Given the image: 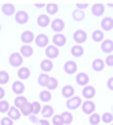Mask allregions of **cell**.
<instances>
[{"instance_id": "19", "label": "cell", "mask_w": 113, "mask_h": 125, "mask_svg": "<svg viewBox=\"0 0 113 125\" xmlns=\"http://www.w3.org/2000/svg\"><path fill=\"white\" fill-rule=\"evenodd\" d=\"M105 12V6L101 3H96L91 6V14L94 15V16H102Z\"/></svg>"}, {"instance_id": "22", "label": "cell", "mask_w": 113, "mask_h": 125, "mask_svg": "<svg viewBox=\"0 0 113 125\" xmlns=\"http://www.w3.org/2000/svg\"><path fill=\"white\" fill-rule=\"evenodd\" d=\"M40 114H42V117L46 118V120L50 118V117L54 116V108L51 105H47V104H46V105L42 108V110H40Z\"/></svg>"}, {"instance_id": "41", "label": "cell", "mask_w": 113, "mask_h": 125, "mask_svg": "<svg viewBox=\"0 0 113 125\" xmlns=\"http://www.w3.org/2000/svg\"><path fill=\"white\" fill-rule=\"evenodd\" d=\"M31 108H32V114H34V116L39 114V113H40V110H42V106H40V102H36V101L31 102Z\"/></svg>"}, {"instance_id": "30", "label": "cell", "mask_w": 113, "mask_h": 125, "mask_svg": "<svg viewBox=\"0 0 113 125\" xmlns=\"http://www.w3.org/2000/svg\"><path fill=\"white\" fill-rule=\"evenodd\" d=\"M39 100H40V102H50L51 101V92L50 90H47V89H45V90H42V92L39 93Z\"/></svg>"}, {"instance_id": "18", "label": "cell", "mask_w": 113, "mask_h": 125, "mask_svg": "<svg viewBox=\"0 0 113 125\" xmlns=\"http://www.w3.org/2000/svg\"><path fill=\"white\" fill-rule=\"evenodd\" d=\"M24 90H26V87H24V83L22 81H15L12 83V92L16 95H22L24 93Z\"/></svg>"}, {"instance_id": "51", "label": "cell", "mask_w": 113, "mask_h": 125, "mask_svg": "<svg viewBox=\"0 0 113 125\" xmlns=\"http://www.w3.org/2000/svg\"><path fill=\"white\" fill-rule=\"evenodd\" d=\"M108 6H109L110 8H113V3H108Z\"/></svg>"}, {"instance_id": "21", "label": "cell", "mask_w": 113, "mask_h": 125, "mask_svg": "<svg viewBox=\"0 0 113 125\" xmlns=\"http://www.w3.org/2000/svg\"><path fill=\"white\" fill-rule=\"evenodd\" d=\"M30 75H31V71H30L28 67H19L18 70V78L20 79V81H26V79L30 78Z\"/></svg>"}, {"instance_id": "26", "label": "cell", "mask_w": 113, "mask_h": 125, "mask_svg": "<svg viewBox=\"0 0 113 125\" xmlns=\"http://www.w3.org/2000/svg\"><path fill=\"white\" fill-rule=\"evenodd\" d=\"M104 67H105V62L101 58H96V59L91 62V69H93L94 71H102Z\"/></svg>"}, {"instance_id": "11", "label": "cell", "mask_w": 113, "mask_h": 125, "mask_svg": "<svg viewBox=\"0 0 113 125\" xmlns=\"http://www.w3.org/2000/svg\"><path fill=\"white\" fill-rule=\"evenodd\" d=\"M35 44L38 47H47L48 46V36L46 34H38L35 36Z\"/></svg>"}, {"instance_id": "20", "label": "cell", "mask_w": 113, "mask_h": 125, "mask_svg": "<svg viewBox=\"0 0 113 125\" xmlns=\"http://www.w3.org/2000/svg\"><path fill=\"white\" fill-rule=\"evenodd\" d=\"M101 28L102 31H110L113 30V19L110 16H106L101 20Z\"/></svg>"}, {"instance_id": "36", "label": "cell", "mask_w": 113, "mask_h": 125, "mask_svg": "<svg viewBox=\"0 0 113 125\" xmlns=\"http://www.w3.org/2000/svg\"><path fill=\"white\" fill-rule=\"evenodd\" d=\"M56 87H58V79L50 77V79H48L47 83H46V89L47 90H55Z\"/></svg>"}, {"instance_id": "6", "label": "cell", "mask_w": 113, "mask_h": 125, "mask_svg": "<svg viewBox=\"0 0 113 125\" xmlns=\"http://www.w3.org/2000/svg\"><path fill=\"white\" fill-rule=\"evenodd\" d=\"M94 95H96V89H94V86L88 85V86H85L82 89V97L85 98V100L91 101V98H94Z\"/></svg>"}, {"instance_id": "5", "label": "cell", "mask_w": 113, "mask_h": 125, "mask_svg": "<svg viewBox=\"0 0 113 125\" xmlns=\"http://www.w3.org/2000/svg\"><path fill=\"white\" fill-rule=\"evenodd\" d=\"M81 109H82V112L85 114H93L94 110H96V104L93 102V101H82V105H81Z\"/></svg>"}, {"instance_id": "48", "label": "cell", "mask_w": 113, "mask_h": 125, "mask_svg": "<svg viewBox=\"0 0 113 125\" xmlns=\"http://www.w3.org/2000/svg\"><path fill=\"white\" fill-rule=\"evenodd\" d=\"M28 118H30V121H31V122H32V124H36V122H38V121H39V118H38V117H36V116H34V114H31V116H30V117H28Z\"/></svg>"}, {"instance_id": "27", "label": "cell", "mask_w": 113, "mask_h": 125, "mask_svg": "<svg viewBox=\"0 0 113 125\" xmlns=\"http://www.w3.org/2000/svg\"><path fill=\"white\" fill-rule=\"evenodd\" d=\"M70 52H71V55L74 58H79L83 55V47L81 46V44H74V46L70 49Z\"/></svg>"}, {"instance_id": "29", "label": "cell", "mask_w": 113, "mask_h": 125, "mask_svg": "<svg viewBox=\"0 0 113 125\" xmlns=\"http://www.w3.org/2000/svg\"><path fill=\"white\" fill-rule=\"evenodd\" d=\"M20 113H22V116H26V117H30L32 114V108H31V102H26L23 106H22L20 109Z\"/></svg>"}, {"instance_id": "24", "label": "cell", "mask_w": 113, "mask_h": 125, "mask_svg": "<svg viewBox=\"0 0 113 125\" xmlns=\"http://www.w3.org/2000/svg\"><path fill=\"white\" fill-rule=\"evenodd\" d=\"M54 65H53V61L50 59H43L42 62H40V70H42V73H50L51 70H53Z\"/></svg>"}, {"instance_id": "25", "label": "cell", "mask_w": 113, "mask_h": 125, "mask_svg": "<svg viewBox=\"0 0 113 125\" xmlns=\"http://www.w3.org/2000/svg\"><path fill=\"white\" fill-rule=\"evenodd\" d=\"M62 95H63L66 100H70L71 97H74V87L71 85H65L62 87Z\"/></svg>"}, {"instance_id": "8", "label": "cell", "mask_w": 113, "mask_h": 125, "mask_svg": "<svg viewBox=\"0 0 113 125\" xmlns=\"http://www.w3.org/2000/svg\"><path fill=\"white\" fill-rule=\"evenodd\" d=\"M63 70L66 74H69V75H71V74H75L78 70V66L77 63L74 62V61H67V62H65L63 65Z\"/></svg>"}, {"instance_id": "44", "label": "cell", "mask_w": 113, "mask_h": 125, "mask_svg": "<svg viewBox=\"0 0 113 125\" xmlns=\"http://www.w3.org/2000/svg\"><path fill=\"white\" fill-rule=\"evenodd\" d=\"M0 125H13V121L8 117H3L1 121H0Z\"/></svg>"}, {"instance_id": "42", "label": "cell", "mask_w": 113, "mask_h": 125, "mask_svg": "<svg viewBox=\"0 0 113 125\" xmlns=\"http://www.w3.org/2000/svg\"><path fill=\"white\" fill-rule=\"evenodd\" d=\"M10 102H7L5 100H1L0 101V113H7L10 110Z\"/></svg>"}, {"instance_id": "43", "label": "cell", "mask_w": 113, "mask_h": 125, "mask_svg": "<svg viewBox=\"0 0 113 125\" xmlns=\"http://www.w3.org/2000/svg\"><path fill=\"white\" fill-rule=\"evenodd\" d=\"M105 66H109V67H113V54L108 55L106 58H105Z\"/></svg>"}, {"instance_id": "34", "label": "cell", "mask_w": 113, "mask_h": 125, "mask_svg": "<svg viewBox=\"0 0 113 125\" xmlns=\"http://www.w3.org/2000/svg\"><path fill=\"white\" fill-rule=\"evenodd\" d=\"M61 116H62V120H63V124H65V125H70V124L73 122V114L70 113L69 110L61 113Z\"/></svg>"}, {"instance_id": "10", "label": "cell", "mask_w": 113, "mask_h": 125, "mask_svg": "<svg viewBox=\"0 0 113 125\" xmlns=\"http://www.w3.org/2000/svg\"><path fill=\"white\" fill-rule=\"evenodd\" d=\"M15 22L18 23V24H26L27 22H28V14H27L26 11H16L15 14Z\"/></svg>"}, {"instance_id": "46", "label": "cell", "mask_w": 113, "mask_h": 125, "mask_svg": "<svg viewBox=\"0 0 113 125\" xmlns=\"http://www.w3.org/2000/svg\"><path fill=\"white\" fill-rule=\"evenodd\" d=\"M106 86H108V89H109V90H112V92H113V77H110V78L108 79Z\"/></svg>"}, {"instance_id": "12", "label": "cell", "mask_w": 113, "mask_h": 125, "mask_svg": "<svg viewBox=\"0 0 113 125\" xmlns=\"http://www.w3.org/2000/svg\"><path fill=\"white\" fill-rule=\"evenodd\" d=\"M36 23H38V26H39L40 28H46V27H48V26L51 24L50 16H48V15H45V14L39 15V16H38V19H36Z\"/></svg>"}, {"instance_id": "31", "label": "cell", "mask_w": 113, "mask_h": 125, "mask_svg": "<svg viewBox=\"0 0 113 125\" xmlns=\"http://www.w3.org/2000/svg\"><path fill=\"white\" fill-rule=\"evenodd\" d=\"M58 10H59V7L56 6L55 3H48V4H46V12H47L48 16H51V15H56Z\"/></svg>"}, {"instance_id": "40", "label": "cell", "mask_w": 113, "mask_h": 125, "mask_svg": "<svg viewBox=\"0 0 113 125\" xmlns=\"http://www.w3.org/2000/svg\"><path fill=\"white\" fill-rule=\"evenodd\" d=\"M51 124L53 125H65L61 114H54V116L51 117Z\"/></svg>"}, {"instance_id": "23", "label": "cell", "mask_w": 113, "mask_h": 125, "mask_svg": "<svg viewBox=\"0 0 113 125\" xmlns=\"http://www.w3.org/2000/svg\"><path fill=\"white\" fill-rule=\"evenodd\" d=\"M20 55L23 58H30L32 57V54H34V49H32L30 44H23V46L20 47Z\"/></svg>"}, {"instance_id": "35", "label": "cell", "mask_w": 113, "mask_h": 125, "mask_svg": "<svg viewBox=\"0 0 113 125\" xmlns=\"http://www.w3.org/2000/svg\"><path fill=\"white\" fill-rule=\"evenodd\" d=\"M48 79H50V75H48V74H46V73L39 74V77H38V85L46 87V83H47Z\"/></svg>"}, {"instance_id": "16", "label": "cell", "mask_w": 113, "mask_h": 125, "mask_svg": "<svg viewBox=\"0 0 113 125\" xmlns=\"http://www.w3.org/2000/svg\"><path fill=\"white\" fill-rule=\"evenodd\" d=\"M7 117H8V118H11L12 121H18V120L22 117V113H20V110H19L18 108L11 106L10 110L7 112Z\"/></svg>"}, {"instance_id": "53", "label": "cell", "mask_w": 113, "mask_h": 125, "mask_svg": "<svg viewBox=\"0 0 113 125\" xmlns=\"http://www.w3.org/2000/svg\"><path fill=\"white\" fill-rule=\"evenodd\" d=\"M112 125H113V122H112Z\"/></svg>"}, {"instance_id": "33", "label": "cell", "mask_w": 113, "mask_h": 125, "mask_svg": "<svg viewBox=\"0 0 113 125\" xmlns=\"http://www.w3.org/2000/svg\"><path fill=\"white\" fill-rule=\"evenodd\" d=\"M73 19L75 20V22H82L83 19H85V12L83 11H79V10L75 8L74 11H73Z\"/></svg>"}, {"instance_id": "37", "label": "cell", "mask_w": 113, "mask_h": 125, "mask_svg": "<svg viewBox=\"0 0 113 125\" xmlns=\"http://www.w3.org/2000/svg\"><path fill=\"white\" fill-rule=\"evenodd\" d=\"M101 121L105 122V124H112L113 122V114L110 113V112H105L101 116Z\"/></svg>"}, {"instance_id": "17", "label": "cell", "mask_w": 113, "mask_h": 125, "mask_svg": "<svg viewBox=\"0 0 113 125\" xmlns=\"http://www.w3.org/2000/svg\"><path fill=\"white\" fill-rule=\"evenodd\" d=\"M1 12H3V15H5V16H12L13 14H16L15 6L11 4V3L3 4V6H1Z\"/></svg>"}, {"instance_id": "14", "label": "cell", "mask_w": 113, "mask_h": 125, "mask_svg": "<svg viewBox=\"0 0 113 125\" xmlns=\"http://www.w3.org/2000/svg\"><path fill=\"white\" fill-rule=\"evenodd\" d=\"M75 82L82 87L88 86L89 85V75L86 73H78L77 77H75Z\"/></svg>"}, {"instance_id": "50", "label": "cell", "mask_w": 113, "mask_h": 125, "mask_svg": "<svg viewBox=\"0 0 113 125\" xmlns=\"http://www.w3.org/2000/svg\"><path fill=\"white\" fill-rule=\"evenodd\" d=\"M36 8H43V7H46V3H35L34 4Z\"/></svg>"}, {"instance_id": "3", "label": "cell", "mask_w": 113, "mask_h": 125, "mask_svg": "<svg viewBox=\"0 0 113 125\" xmlns=\"http://www.w3.org/2000/svg\"><path fill=\"white\" fill-rule=\"evenodd\" d=\"M50 27H51V30H53L55 34H62V31L65 30L66 26H65V22L62 19H54V20H51Z\"/></svg>"}, {"instance_id": "13", "label": "cell", "mask_w": 113, "mask_h": 125, "mask_svg": "<svg viewBox=\"0 0 113 125\" xmlns=\"http://www.w3.org/2000/svg\"><path fill=\"white\" fill-rule=\"evenodd\" d=\"M20 41L23 42V44H30V43H32V42L35 41L34 32H32V31H24V32H22Z\"/></svg>"}, {"instance_id": "47", "label": "cell", "mask_w": 113, "mask_h": 125, "mask_svg": "<svg viewBox=\"0 0 113 125\" xmlns=\"http://www.w3.org/2000/svg\"><path fill=\"white\" fill-rule=\"evenodd\" d=\"M35 125H50V122H48V120L42 118V120H39V121H38Z\"/></svg>"}, {"instance_id": "38", "label": "cell", "mask_w": 113, "mask_h": 125, "mask_svg": "<svg viewBox=\"0 0 113 125\" xmlns=\"http://www.w3.org/2000/svg\"><path fill=\"white\" fill-rule=\"evenodd\" d=\"M100 121H101V117H100V114L97 113H93L89 116V122H90L91 125H98Z\"/></svg>"}, {"instance_id": "32", "label": "cell", "mask_w": 113, "mask_h": 125, "mask_svg": "<svg viewBox=\"0 0 113 125\" xmlns=\"http://www.w3.org/2000/svg\"><path fill=\"white\" fill-rule=\"evenodd\" d=\"M26 102H28V101H27V98L24 97V95H16L15 101H13V106H15V108H18V109H20Z\"/></svg>"}, {"instance_id": "7", "label": "cell", "mask_w": 113, "mask_h": 125, "mask_svg": "<svg viewBox=\"0 0 113 125\" xmlns=\"http://www.w3.org/2000/svg\"><path fill=\"white\" fill-rule=\"evenodd\" d=\"M59 55V49L58 47H55L54 44H50V46L46 47V57H47V59H55V58H58Z\"/></svg>"}, {"instance_id": "45", "label": "cell", "mask_w": 113, "mask_h": 125, "mask_svg": "<svg viewBox=\"0 0 113 125\" xmlns=\"http://www.w3.org/2000/svg\"><path fill=\"white\" fill-rule=\"evenodd\" d=\"M75 6H77V10H79V11H83L85 8H88V7H89V3H77Z\"/></svg>"}, {"instance_id": "49", "label": "cell", "mask_w": 113, "mask_h": 125, "mask_svg": "<svg viewBox=\"0 0 113 125\" xmlns=\"http://www.w3.org/2000/svg\"><path fill=\"white\" fill-rule=\"evenodd\" d=\"M4 95H5V90L3 89V86H0V101L4 98Z\"/></svg>"}, {"instance_id": "39", "label": "cell", "mask_w": 113, "mask_h": 125, "mask_svg": "<svg viewBox=\"0 0 113 125\" xmlns=\"http://www.w3.org/2000/svg\"><path fill=\"white\" fill-rule=\"evenodd\" d=\"M8 81H10V74H8L7 71L1 70V71H0V85L8 83Z\"/></svg>"}, {"instance_id": "9", "label": "cell", "mask_w": 113, "mask_h": 125, "mask_svg": "<svg viewBox=\"0 0 113 125\" xmlns=\"http://www.w3.org/2000/svg\"><path fill=\"white\" fill-rule=\"evenodd\" d=\"M101 51L106 55H110L113 51V41L112 39H104L101 42Z\"/></svg>"}, {"instance_id": "28", "label": "cell", "mask_w": 113, "mask_h": 125, "mask_svg": "<svg viewBox=\"0 0 113 125\" xmlns=\"http://www.w3.org/2000/svg\"><path fill=\"white\" fill-rule=\"evenodd\" d=\"M104 31L102 30H94L93 32H91V39H93V42H96V43H100V42L104 41Z\"/></svg>"}, {"instance_id": "52", "label": "cell", "mask_w": 113, "mask_h": 125, "mask_svg": "<svg viewBox=\"0 0 113 125\" xmlns=\"http://www.w3.org/2000/svg\"><path fill=\"white\" fill-rule=\"evenodd\" d=\"M0 31H1V24H0Z\"/></svg>"}, {"instance_id": "2", "label": "cell", "mask_w": 113, "mask_h": 125, "mask_svg": "<svg viewBox=\"0 0 113 125\" xmlns=\"http://www.w3.org/2000/svg\"><path fill=\"white\" fill-rule=\"evenodd\" d=\"M81 105H82V100H81V97H78V95H74V97H71L70 100L66 101L67 110H75V109H78Z\"/></svg>"}, {"instance_id": "15", "label": "cell", "mask_w": 113, "mask_h": 125, "mask_svg": "<svg viewBox=\"0 0 113 125\" xmlns=\"http://www.w3.org/2000/svg\"><path fill=\"white\" fill-rule=\"evenodd\" d=\"M53 44L55 47H62L66 44V36L63 34H55L53 36Z\"/></svg>"}, {"instance_id": "1", "label": "cell", "mask_w": 113, "mask_h": 125, "mask_svg": "<svg viewBox=\"0 0 113 125\" xmlns=\"http://www.w3.org/2000/svg\"><path fill=\"white\" fill-rule=\"evenodd\" d=\"M8 62L12 67H22L23 65V57L20 55V52H12L8 58Z\"/></svg>"}, {"instance_id": "4", "label": "cell", "mask_w": 113, "mask_h": 125, "mask_svg": "<svg viewBox=\"0 0 113 125\" xmlns=\"http://www.w3.org/2000/svg\"><path fill=\"white\" fill-rule=\"evenodd\" d=\"M73 39H74L75 44H82V43H85L86 39H88V34L83 30H77L73 34Z\"/></svg>"}]
</instances>
